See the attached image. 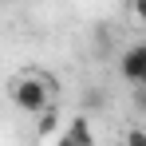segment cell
I'll return each mask as SVG.
<instances>
[{"mask_svg":"<svg viewBox=\"0 0 146 146\" xmlns=\"http://www.w3.org/2000/svg\"><path fill=\"white\" fill-rule=\"evenodd\" d=\"M126 146H146V130L142 126H134V130L126 134Z\"/></svg>","mask_w":146,"mask_h":146,"instance_id":"5","label":"cell"},{"mask_svg":"<svg viewBox=\"0 0 146 146\" xmlns=\"http://www.w3.org/2000/svg\"><path fill=\"white\" fill-rule=\"evenodd\" d=\"M55 146H71V142H67V138H59V142H55Z\"/></svg>","mask_w":146,"mask_h":146,"instance_id":"6","label":"cell"},{"mask_svg":"<svg viewBox=\"0 0 146 146\" xmlns=\"http://www.w3.org/2000/svg\"><path fill=\"white\" fill-rule=\"evenodd\" d=\"M122 75L130 83H142L146 79V44H134V48L122 55Z\"/></svg>","mask_w":146,"mask_h":146,"instance_id":"2","label":"cell"},{"mask_svg":"<svg viewBox=\"0 0 146 146\" xmlns=\"http://www.w3.org/2000/svg\"><path fill=\"white\" fill-rule=\"evenodd\" d=\"M55 126H59V111H55V107H44V111H40V134L48 138Z\"/></svg>","mask_w":146,"mask_h":146,"instance_id":"4","label":"cell"},{"mask_svg":"<svg viewBox=\"0 0 146 146\" xmlns=\"http://www.w3.org/2000/svg\"><path fill=\"white\" fill-rule=\"evenodd\" d=\"M71 146H95V138H91V126H87V119L83 115H75L71 126H67V134H63Z\"/></svg>","mask_w":146,"mask_h":146,"instance_id":"3","label":"cell"},{"mask_svg":"<svg viewBox=\"0 0 146 146\" xmlns=\"http://www.w3.org/2000/svg\"><path fill=\"white\" fill-rule=\"evenodd\" d=\"M12 103L20 111H28V115H40L44 107H51V83L48 79H36V75L16 79L12 83Z\"/></svg>","mask_w":146,"mask_h":146,"instance_id":"1","label":"cell"}]
</instances>
